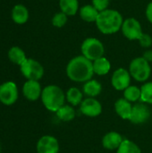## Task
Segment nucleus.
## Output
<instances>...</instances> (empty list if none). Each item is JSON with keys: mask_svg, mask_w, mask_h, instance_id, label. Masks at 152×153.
<instances>
[{"mask_svg": "<svg viewBox=\"0 0 152 153\" xmlns=\"http://www.w3.org/2000/svg\"><path fill=\"white\" fill-rule=\"evenodd\" d=\"M115 110L116 114L124 120H129L132 110H133V106L130 101L124 99H119L116 101L115 103Z\"/></svg>", "mask_w": 152, "mask_h": 153, "instance_id": "nucleus-15", "label": "nucleus"}, {"mask_svg": "<svg viewBox=\"0 0 152 153\" xmlns=\"http://www.w3.org/2000/svg\"><path fill=\"white\" fill-rule=\"evenodd\" d=\"M81 50L82 56L92 62L102 57L105 53L104 45L96 38H88L84 39L81 46Z\"/></svg>", "mask_w": 152, "mask_h": 153, "instance_id": "nucleus-5", "label": "nucleus"}, {"mask_svg": "<svg viewBox=\"0 0 152 153\" xmlns=\"http://www.w3.org/2000/svg\"><path fill=\"white\" fill-rule=\"evenodd\" d=\"M99 12L92 4H85L80 9V16L86 22H96Z\"/></svg>", "mask_w": 152, "mask_h": 153, "instance_id": "nucleus-17", "label": "nucleus"}, {"mask_svg": "<svg viewBox=\"0 0 152 153\" xmlns=\"http://www.w3.org/2000/svg\"><path fill=\"white\" fill-rule=\"evenodd\" d=\"M102 91V86L97 80H90L83 85V92L89 96V98H95L99 96Z\"/></svg>", "mask_w": 152, "mask_h": 153, "instance_id": "nucleus-19", "label": "nucleus"}, {"mask_svg": "<svg viewBox=\"0 0 152 153\" xmlns=\"http://www.w3.org/2000/svg\"><path fill=\"white\" fill-rule=\"evenodd\" d=\"M92 64H93L94 74L98 75H106L107 74H108V72L111 69V64L109 60H108L104 56L94 60Z\"/></svg>", "mask_w": 152, "mask_h": 153, "instance_id": "nucleus-18", "label": "nucleus"}, {"mask_svg": "<svg viewBox=\"0 0 152 153\" xmlns=\"http://www.w3.org/2000/svg\"><path fill=\"white\" fill-rule=\"evenodd\" d=\"M146 17L148 21L152 23V2H151L146 8Z\"/></svg>", "mask_w": 152, "mask_h": 153, "instance_id": "nucleus-30", "label": "nucleus"}, {"mask_svg": "<svg viewBox=\"0 0 152 153\" xmlns=\"http://www.w3.org/2000/svg\"><path fill=\"white\" fill-rule=\"evenodd\" d=\"M81 112L89 117H96L102 112V106L95 98H87L81 103Z\"/></svg>", "mask_w": 152, "mask_h": 153, "instance_id": "nucleus-10", "label": "nucleus"}, {"mask_svg": "<svg viewBox=\"0 0 152 153\" xmlns=\"http://www.w3.org/2000/svg\"><path fill=\"white\" fill-rule=\"evenodd\" d=\"M140 44L142 48H150L152 45V39L149 34L143 33L142 38L139 39Z\"/></svg>", "mask_w": 152, "mask_h": 153, "instance_id": "nucleus-29", "label": "nucleus"}, {"mask_svg": "<svg viewBox=\"0 0 152 153\" xmlns=\"http://www.w3.org/2000/svg\"><path fill=\"white\" fill-rule=\"evenodd\" d=\"M20 69L22 75L30 81H39L44 74V68L41 64L31 58H27L20 65Z\"/></svg>", "mask_w": 152, "mask_h": 153, "instance_id": "nucleus-6", "label": "nucleus"}, {"mask_svg": "<svg viewBox=\"0 0 152 153\" xmlns=\"http://www.w3.org/2000/svg\"><path fill=\"white\" fill-rule=\"evenodd\" d=\"M37 152L38 153H58V141L54 136L44 135L37 143Z\"/></svg>", "mask_w": 152, "mask_h": 153, "instance_id": "nucleus-11", "label": "nucleus"}, {"mask_svg": "<svg viewBox=\"0 0 152 153\" xmlns=\"http://www.w3.org/2000/svg\"><path fill=\"white\" fill-rule=\"evenodd\" d=\"M22 93L27 100L30 101H35L41 97V93H42L41 85L39 82V81L28 80L23 84Z\"/></svg>", "mask_w": 152, "mask_h": 153, "instance_id": "nucleus-13", "label": "nucleus"}, {"mask_svg": "<svg viewBox=\"0 0 152 153\" xmlns=\"http://www.w3.org/2000/svg\"><path fill=\"white\" fill-rule=\"evenodd\" d=\"M66 22H67V15L63 12L56 13L52 18V24L56 28H62L63 26L65 25Z\"/></svg>", "mask_w": 152, "mask_h": 153, "instance_id": "nucleus-27", "label": "nucleus"}, {"mask_svg": "<svg viewBox=\"0 0 152 153\" xmlns=\"http://www.w3.org/2000/svg\"><path fill=\"white\" fill-rule=\"evenodd\" d=\"M124 20L122 14L114 9H107L99 12L96 25L103 34H114L121 30Z\"/></svg>", "mask_w": 152, "mask_h": 153, "instance_id": "nucleus-2", "label": "nucleus"}, {"mask_svg": "<svg viewBox=\"0 0 152 153\" xmlns=\"http://www.w3.org/2000/svg\"><path fill=\"white\" fill-rule=\"evenodd\" d=\"M110 0H92V5L99 11L102 12L108 9Z\"/></svg>", "mask_w": 152, "mask_h": 153, "instance_id": "nucleus-28", "label": "nucleus"}, {"mask_svg": "<svg viewBox=\"0 0 152 153\" xmlns=\"http://www.w3.org/2000/svg\"><path fill=\"white\" fill-rule=\"evenodd\" d=\"M141 95H142L141 89L133 85H130L128 88H126L124 91L125 99L130 102H135L141 100Z\"/></svg>", "mask_w": 152, "mask_h": 153, "instance_id": "nucleus-25", "label": "nucleus"}, {"mask_svg": "<svg viewBox=\"0 0 152 153\" xmlns=\"http://www.w3.org/2000/svg\"><path fill=\"white\" fill-rule=\"evenodd\" d=\"M123 137L116 132H109L104 135L102 139V145L107 150H117L123 143Z\"/></svg>", "mask_w": 152, "mask_h": 153, "instance_id": "nucleus-14", "label": "nucleus"}, {"mask_svg": "<svg viewBox=\"0 0 152 153\" xmlns=\"http://www.w3.org/2000/svg\"><path fill=\"white\" fill-rule=\"evenodd\" d=\"M40 98L45 108L51 112H56L65 105V92L57 85H48L45 87L42 90Z\"/></svg>", "mask_w": 152, "mask_h": 153, "instance_id": "nucleus-3", "label": "nucleus"}, {"mask_svg": "<svg viewBox=\"0 0 152 153\" xmlns=\"http://www.w3.org/2000/svg\"><path fill=\"white\" fill-rule=\"evenodd\" d=\"M66 100L67 101L72 105V106H77L82 101V91L76 88V87H72L66 91Z\"/></svg>", "mask_w": 152, "mask_h": 153, "instance_id": "nucleus-23", "label": "nucleus"}, {"mask_svg": "<svg viewBox=\"0 0 152 153\" xmlns=\"http://www.w3.org/2000/svg\"><path fill=\"white\" fill-rule=\"evenodd\" d=\"M151 117L150 108L142 103H137L133 106V110L129 120L135 125L145 123Z\"/></svg>", "mask_w": 152, "mask_h": 153, "instance_id": "nucleus-12", "label": "nucleus"}, {"mask_svg": "<svg viewBox=\"0 0 152 153\" xmlns=\"http://www.w3.org/2000/svg\"><path fill=\"white\" fill-rule=\"evenodd\" d=\"M66 74L71 81L75 82H86L91 80L94 74L92 61L82 55L72 58L67 64Z\"/></svg>", "mask_w": 152, "mask_h": 153, "instance_id": "nucleus-1", "label": "nucleus"}, {"mask_svg": "<svg viewBox=\"0 0 152 153\" xmlns=\"http://www.w3.org/2000/svg\"><path fill=\"white\" fill-rule=\"evenodd\" d=\"M141 100L152 105V82H145L141 88Z\"/></svg>", "mask_w": 152, "mask_h": 153, "instance_id": "nucleus-26", "label": "nucleus"}, {"mask_svg": "<svg viewBox=\"0 0 152 153\" xmlns=\"http://www.w3.org/2000/svg\"><path fill=\"white\" fill-rule=\"evenodd\" d=\"M12 19L17 24H24L29 19V11L23 4H16L12 10Z\"/></svg>", "mask_w": 152, "mask_h": 153, "instance_id": "nucleus-16", "label": "nucleus"}, {"mask_svg": "<svg viewBox=\"0 0 152 153\" xmlns=\"http://www.w3.org/2000/svg\"><path fill=\"white\" fill-rule=\"evenodd\" d=\"M8 58L11 62L18 65H21L27 59L24 51L19 47H13L9 49Z\"/></svg>", "mask_w": 152, "mask_h": 153, "instance_id": "nucleus-21", "label": "nucleus"}, {"mask_svg": "<svg viewBox=\"0 0 152 153\" xmlns=\"http://www.w3.org/2000/svg\"><path fill=\"white\" fill-rule=\"evenodd\" d=\"M129 72L131 76L137 82H146L151 76V67L150 63L141 56L132 60L129 65Z\"/></svg>", "mask_w": 152, "mask_h": 153, "instance_id": "nucleus-4", "label": "nucleus"}, {"mask_svg": "<svg viewBox=\"0 0 152 153\" xmlns=\"http://www.w3.org/2000/svg\"><path fill=\"white\" fill-rule=\"evenodd\" d=\"M116 153H142L140 147L132 141L124 140L119 148L117 149Z\"/></svg>", "mask_w": 152, "mask_h": 153, "instance_id": "nucleus-24", "label": "nucleus"}, {"mask_svg": "<svg viewBox=\"0 0 152 153\" xmlns=\"http://www.w3.org/2000/svg\"><path fill=\"white\" fill-rule=\"evenodd\" d=\"M56 113L57 117L64 122L72 121L75 117V111L73 107L69 105H64Z\"/></svg>", "mask_w": 152, "mask_h": 153, "instance_id": "nucleus-22", "label": "nucleus"}, {"mask_svg": "<svg viewBox=\"0 0 152 153\" xmlns=\"http://www.w3.org/2000/svg\"><path fill=\"white\" fill-rule=\"evenodd\" d=\"M18 100V88L13 82H6L0 85V102L11 106Z\"/></svg>", "mask_w": 152, "mask_h": 153, "instance_id": "nucleus-8", "label": "nucleus"}, {"mask_svg": "<svg viewBox=\"0 0 152 153\" xmlns=\"http://www.w3.org/2000/svg\"><path fill=\"white\" fill-rule=\"evenodd\" d=\"M59 6L61 12L67 16L75 15L79 10V2L78 0H59Z\"/></svg>", "mask_w": 152, "mask_h": 153, "instance_id": "nucleus-20", "label": "nucleus"}, {"mask_svg": "<svg viewBox=\"0 0 152 153\" xmlns=\"http://www.w3.org/2000/svg\"><path fill=\"white\" fill-rule=\"evenodd\" d=\"M131 74L130 72L125 68L116 69L111 78V83L114 89L116 91H125L130 86L131 83Z\"/></svg>", "mask_w": 152, "mask_h": 153, "instance_id": "nucleus-9", "label": "nucleus"}, {"mask_svg": "<svg viewBox=\"0 0 152 153\" xmlns=\"http://www.w3.org/2000/svg\"><path fill=\"white\" fill-rule=\"evenodd\" d=\"M121 30L124 36L130 40H139L143 35L140 22L133 17L124 20Z\"/></svg>", "mask_w": 152, "mask_h": 153, "instance_id": "nucleus-7", "label": "nucleus"}, {"mask_svg": "<svg viewBox=\"0 0 152 153\" xmlns=\"http://www.w3.org/2000/svg\"><path fill=\"white\" fill-rule=\"evenodd\" d=\"M145 60H147L149 63L152 61V51L151 50H147L146 52H144L143 56H142Z\"/></svg>", "mask_w": 152, "mask_h": 153, "instance_id": "nucleus-31", "label": "nucleus"}]
</instances>
